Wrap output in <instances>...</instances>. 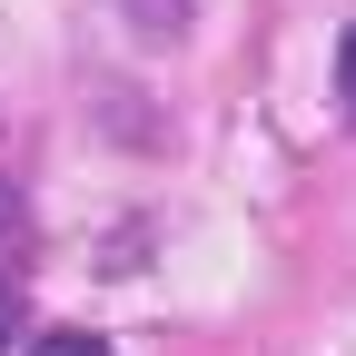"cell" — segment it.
Listing matches in <instances>:
<instances>
[{"label": "cell", "mask_w": 356, "mask_h": 356, "mask_svg": "<svg viewBox=\"0 0 356 356\" xmlns=\"http://www.w3.org/2000/svg\"><path fill=\"white\" fill-rule=\"evenodd\" d=\"M10 327H20V297H10V287H0V346H10Z\"/></svg>", "instance_id": "cell-4"}, {"label": "cell", "mask_w": 356, "mask_h": 356, "mask_svg": "<svg viewBox=\"0 0 356 356\" xmlns=\"http://www.w3.org/2000/svg\"><path fill=\"white\" fill-rule=\"evenodd\" d=\"M129 30H139L149 50H168V40L188 30V0H129Z\"/></svg>", "instance_id": "cell-1"}, {"label": "cell", "mask_w": 356, "mask_h": 356, "mask_svg": "<svg viewBox=\"0 0 356 356\" xmlns=\"http://www.w3.org/2000/svg\"><path fill=\"white\" fill-rule=\"evenodd\" d=\"M30 356H109V337H89V327H50Z\"/></svg>", "instance_id": "cell-2"}, {"label": "cell", "mask_w": 356, "mask_h": 356, "mask_svg": "<svg viewBox=\"0 0 356 356\" xmlns=\"http://www.w3.org/2000/svg\"><path fill=\"white\" fill-rule=\"evenodd\" d=\"M337 99L356 109V20H346V40H337Z\"/></svg>", "instance_id": "cell-3"}]
</instances>
